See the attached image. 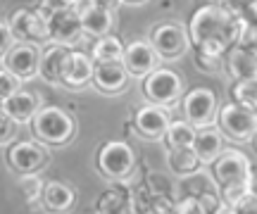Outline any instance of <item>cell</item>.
<instances>
[{
  "mask_svg": "<svg viewBox=\"0 0 257 214\" xmlns=\"http://www.w3.org/2000/svg\"><path fill=\"white\" fill-rule=\"evenodd\" d=\"M19 88H22V79L17 74H12L8 67L0 69V103L8 100L10 95H15Z\"/></svg>",
  "mask_w": 257,
  "mask_h": 214,
  "instance_id": "29",
  "label": "cell"
},
{
  "mask_svg": "<svg viewBox=\"0 0 257 214\" xmlns=\"http://www.w3.org/2000/svg\"><path fill=\"white\" fill-rule=\"evenodd\" d=\"M95 207L98 214H136V193H131L126 186H114L102 193Z\"/></svg>",
  "mask_w": 257,
  "mask_h": 214,
  "instance_id": "19",
  "label": "cell"
},
{
  "mask_svg": "<svg viewBox=\"0 0 257 214\" xmlns=\"http://www.w3.org/2000/svg\"><path fill=\"white\" fill-rule=\"evenodd\" d=\"M193 150L195 155L200 157L202 164H214V159L221 155L224 150V136H221V129H198L195 133V140H193Z\"/></svg>",
  "mask_w": 257,
  "mask_h": 214,
  "instance_id": "23",
  "label": "cell"
},
{
  "mask_svg": "<svg viewBox=\"0 0 257 214\" xmlns=\"http://www.w3.org/2000/svg\"><path fill=\"white\" fill-rule=\"evenodd\" d=\"M83 0H41L38 3V12L43 15V17H50V15H55L60 10H69V8H79Z\"/></svg>",
  "mask_w": 257,
  "mask_h": 214,
  "instance_id": "30",
  "label": "cell"
},
{
  "mask_svg": "<svg viewBox=\"0 0 257 214\" xmlns=\"http://www.w3.org/2000/svg\"><path fill=\"white\" fill-rule=\"evenodd\" d=\"M93 62H121L124 60V43L117 36H100L91 48Z\"/></svg>",
  "mask_w": 257,
  "mask_h": 214,
  "instance_id": "25",
  "label": "cell"
},
{
  "mask_svg": "<svg viewBox=\"0 0 257 214\" xmlns=\"http://www.w3.org/2000/svg\"><path fill=\"white\" fill-rule=\"evenodd\" d=\"M124 3H134V5H141V3H146V0H124Z\"/></svg>",
  "mask_w": 257,
  "mask_h": 214,
  "instance_id": "40",
  "label": "cell"
},
{
  "mask_svg": "<svg viewBox=\"0 0 257 214\" xmlns=\"http://www.w3.org/2000/svg\"><path fill=\"white\" fill-rule=\"evenodd\" d=\"M226 72L236 81L257 79V46H233L224 55Z\"/></svg>",
  "mask_w": 257,
  "mask_h": 214,
  "instance_id": "16",
  "label": "cell"
},
{
  "mask_svg": "<svg viewBox=\"0 0 257 214\" xmlns=\"http://www.w3.org/2000/svg\"><path fill=\"white\" fill-rule=\"evenodd\" d=\"M95 164H98L102 176L114 178V181H124L136 167V155H134L131 145L124 143V140H107L98 150Z\"/></svg>",
  "mask_w": 257,
  "mask_h": 214,
  "instance_id": "4",
  "label": "cell"
},
{
  "mask_svg": "<svg viewBox=\"0 0 257 214\" xmlns=\"http://www.w3.org/2000/svg\"><path fill=\"white\" fill-rule=\"evenodd\" d=\"M150 43L162 55V60H174V57L186 53L191 36H188V29H184L181 24L165 22V24H157L150 31Z\"/></svg>",
  "mask_w": 257,
  "mask_h": 214,
  "instance_id": "8",
  "label": "cell"
},
{
  "mask_svg": "<svg viewBox=\"0 0 257 214\" xmlns=\"http://www.w3.org/2000/svg\"><path fill=\"white\" fill-rule=\"evenodd\" d=\"M167 162H169V169L174 174H181V176H188L193 171L200 169V157L195 155L193 148H181V150H169L167 155Z\"/></svg>",
  "mask_w": 257,
  "mask_h": 214,
  "instance_id": "26",
  "label": "cell"
},
{
  "mask_svg": "<svg viewBox=\"0 0 257 214\" xmlns=\"http://www.w3.org/2000/svg\"><path fill=\"white\" fill-rule=\"evenodd\" d=\"M48 162V150L36 140H19L8 150V164L19 174H36Z\"/></svg>",
  "mask_w": 257,
  "mask_h": 214,
  "instance_id": "10",
  "label": "cell"
},
{
  "mask_svg": "<svg viewBox=\"0 0 257 214\" xmlns=\"http://www.w3.org/2000/svg\"><path fill=\"white\" fill-rule=\"evenodd\" d=\"M15 126H17V121L12 119L8 112L3 110V105H0V145H5L8 140H12V136H15Z\"/></svg>",
  "mask_w": 257,
  "mask_h": 214,
  "instance_id": "33",
  "label": "cell"
},
{
  "mask_svg": "<svg viewBox=\"0 0 257 214\" xmlns=\"http://www.w3.org/2000/svg\"><path fill=\"white\" fill-rule=\"evenodd\" d=\"M136 214H155V212H136Z\"/></svg>",
  "mask_w": 257,
  "mask_h": 214,
  "instance_id": "42",
  "label": "cell"
},
{
  "mask_svg": "<svg viewBox=\"0 0 257 214\" xmlns=\"http://www.w3.org/2000/svg\"><path fill=\"white\" fill-rule=\"evenodd\" d=\"M93 69H95L93 57H88L81 50H72L69 60H67V67H64L62 84L69 86V88H83L86 84L93 81Z\"/></svg>",
  "mask_w": 257,
  "mask_h": 214,
  "instance_id": "18",
  "label": "cell"
},
{
  "mask_svg": "<svg viewBox=\"0 0 257 214\" xmlns=\"http://www.w3.org/2000/svg\"><path fill=\"white\" fill-rule=\"evenodd\" d=\"M143 93L153 105H172L176 103L181 93H184V81L174 69L167 67H157L155 72L143 79Z\"/></svg>",
  "mask_w": 257,
  "mask_h": 214,
  "instance_id": "6",
  "label": "cell"
},
{
  "mask_svg": "<svg viewBox=\"0 0 257 214\" xmlns=\"http://www.w3.org/2000/svg\"><path fill=\"white\" fill-rule=\"evenodd\" d=\"M250 193H255V195H257V174L252 176V183H250Z\"/></svg>",
  "mask_w": 257,
  "mask_h": 214,
  "instance_id": "39",
  "label": "cell"
},
{
  "mask_svg": "<svg viewBox=\"0 0 257 214\" xmlns=\"http://www.w3.org/2000/svg\"><path fill=\"white\" fill-rule=\"evenodd\" d=\"M219 129L226 138L236 143H248L257 133V112L250 107H243L238 103H226L219 110Z\"/></svg>",
  "mask_w": 257,
  "mask_h": 214,
  "instance_id": "3",
  "label": "cell"
},
{
  "mask_svg": "<svg viewBox=\"0 0 257 214\" xmlns=\"http://www.w3.org/2000/svg\"><path fill=\"white\" fill-rule=\"evenodd\" d=\"M79 15H81V27H83V34H88V36H107L112 29V15L114 12H107V10H102L100 5H95L93 0H88L81 10H79Z\"/></svg>",
  "mask_w": 257,
  "mask_h": 214,
  "instance_id": "22",
  "label": "cell"
},
{
  "mask_svg": "<svg viewBox=\"0 0 257 214\" xmlns=\"http://www.w3.org/2000/svg\"><path fill=\"white\" fill-rule=\"evenodd\" d=\"M212 176L219 183V188L233 186V183H252V164L245 152L236 148H226L214 159Z\"/></svg>",
  "mask_w": 257,
  "mask_h": 214,
  "instance_id": "5",
  "label": "cell"
},
{
  "mask_svg": "<svg viewBox=\"0 0 257 214\" xmlns=\"http://www.w3.org/2000/svg\"><path fill=\"white\" fill-rule=\"evenodd\" d=\"M76 202V193L72 186L62 181H50L43 188V209L48 214H67Z\"/></svg>",
  "mask_w": 257,
  "mask_h": 214,
  "instance_id": "20",
  "label": "cell"
},
{
  "mask_svg": "<svg viewBox=\"0 0 257 214\" xmlns=\"http://www.w3.org/2000/svg\"><path fill=\"white\" fill-rule=\"evenodd\" d=\"M233 209L238 214H257V195L255 193H248V195H243L233 205Z\"/></svg>",
  "mask_w": 257,
  "mask_h": 214,
  "instance_id": "35",
  "label": "cell"
},
{
  "mask_svg": "<svg viewBox=\"0 0 257 214\" xmlns=\"http://www.w3.org/2000/svg\"><path fill=\"white\" fill-rule=\"evenodd\" d=\"M195 126L188 119H176L169 124V129L165 131V140L167 150H181V148H193V140H195Z\"/></svg>",
  "mask_w": 257,
  "mask_h": 214,
  "instance_id": "24",
  "label": "cell"
},
{
  "mask_svg": "<svg viewBox=\"0 0 257 214\" xmlns=\"http://www.w3.org/2000/svg\"><path fill=\"white\" fill-rule=\"evenodd\" d=\"M217 214H238V212H236V209H233L231 205H221V207H219V212H217Z\"/></svg>",
  "mask_w": 257,
  "mask_h": 214,
  "instance_id": "38",
  "label": "cell"
},
{
  "mask_svg": "<svg viewBox=\"0 0 257 214\" xmlns=\"http://www.w3.org/2000/svg\"><path fill=\"white\" fill-rule=\"evenodd\" d=\"M31 126H34L36 138L41 143H48V145H64V143H69L74 138V131H76V124H74L72 117L62 107H55V105L41 107L34 114Z\"/></svg>",
  "mask_w": 257,
  "mask_h": 214,
  "instance_id": "2",
  "label": "cell"
},
{
  "mask_svg": "<svg viewBox=\"0 0 257 214\" xmlns=\"http://www.w3.org/2000/svg\"><path fill=\"white\" fill-rule=\"evenodd\" d=\"M174 214H210L198 197H179L174 205Z\"/></svg>",
  "mask_w": 257,
  "mask_h": 214,
  "instance_id": "31",
  "label": "cell"
},
{
  "mask_svg": "<svg viewBox=\"0 0 257 214\" xmlns=\"http://www.w3.org/2000/svg\"><path fill=\"white\" fill-rule=\"evenodd\" d=\"M240 22L243 17L224 3H207L198 8L188 22V36L195 53L224 57L233 46H238Z\"/></svg>",
  "mask_w": 257,
  "mask_h": 214,
  "instance_id": "1",
  "label": "cell"
},
{
  "mask_svg": "<svg viewBox=\"0 0 257 214\" xmlns=\"http://www.w3.org/2000/svg\"><path fill=\"white\" fill-rule=\"evenodd\" d=\"M69 48L62 43H50V46L41 53V67H38V74L46 79L48 84H62L64 76V67L69 60Z\"/></svg>",
  "mask_w": 257,
  "mask_h": 214,
  "instance_id": "17",
  "label": "cell"
},
{
  "mask_svg": "<svg viewBox=\"0 0 257 214\" xmlns=\"http://www.w3.org/2000/svg\"><path fill=\"white\" fill-rule=\"evenodd\" d=\"M10 29L19 43H43L50 41L48 36V19L36 10H15L10 17Z\"/></svg>",
  "mask_w": 257,
  "mask_h": 214,
  "instance_id": "9",
  "label": "cell"
},
{
  "mask_svg": "<svg viewBox=\"0 0 257 214\" xmlns=\"http://www.w3.org/2000/svg\"><path fill=\"white\" fill-rule=\"evenodd\" d=\"M231 98H233V103H238V105H243V107H250V110L257 112V79L236 81L233 88H231Z\"/></svg>",
  "mask_w": 257,
  "mask_h": 214,
  "instance_id": "27",
  "label": "cell"
},
{
  "mask_svg": "<svg viewBox=\"0 0 257 214\" xmlns=\"http://www.w3.org/2000/svg\"><path fill=\"white\" fill-rule=\"evenodd\" d=\"M19 188L24 190V200H27L31 207H36L41 202L43 207V181L36 176V174H24V176L19 178Z\"/></svg>",
  "mask_w": 257,
  "mask_h": 214,
  "instance_id": "28",
  "label": "cell"
},
{
  "mask_svg": "<svg viewBox=\"0 0 257 214\" xmlns=\"http://www.w3.org/2000/svg\"><path fill=\"white\" fill-rule=\"evenodd\" d=\"M184 114L195 129H207L219 117L217 95L210 88H193L184 98Z\"/></svg>",
  "mask_w": 257,
  "mask_h": 214,
  "instance_id": "7",
  "label": "cell"
},
{
  "mask_svg": "<svg viewBox=\"0 0 257 214\" xmlns=\"http://www.w3.org/2000/svg\"><path fill=\"white\" fill-rule=\"evenodd\" d=\"M83 34L81 27V15L76 8L60 10L55 15L48 17V36L53 43H62V46H74Z\"/></svg>",
  "mask_w": 257,
  "mask_h": 214,
  "instance_id": "12",
  "label": "cell"
},
{
  "mask_svg": "<svg viewBox=\"0 0 257 214\" xmlns=\"http://www.w3.org/2000/svg\"><path fill=\"white\" fill-rule=\"evenodd\" d=\"M252 143H255V150H257V133H255V138H252Z\"/></svg>",
  "mask_w": 257,
  "mask_h": 214,
  "instance_id": "41",
  "label": "cell"
},
{
  "mask_svg": "<svg viewBox=\"0 0 257 214\" xmlns=\"http://www.w3.org/2000/svg\"><path fill=\"white\" fill-rule=\"evenodd\" d=\"M5 65L12 74H17L22 81L34 79L41 67V53L34 43H15V48L5 55Z\"/></svg>",
  "mask_w": 257,
  "mask_h": 214,
  "instance_id": "14",
  "label": "cell"
},
{
  "mask_svg": "<svg viewBox=\"0 0 257 214\" xmlns=\"http://www.w3.org/2000/svg\"><path fill=\"white\" fill-rule=\"evenodd\" d=\"M0 105H3V110L8 112V114L17 121V124H27V121H31V119H34V114L41 110L36 93L24 91V88H19L17 93L10 95L8 100H3Z\"/></svg>",
  "mask_w": 257,
  "mask_h": 214,
  "instance_id": "21",
  "label": "cell"
},
{
  "mask_svg": "<svg viewBox=\"0 0 257 214\" xmlns=\"http://www.w3.org/2000/svg\"><path fill=\"white\" fill-rule=\"evenodd\" d=\"M195 65L200 67L202 72H214V69H217V65H219V57H212V55H205V53H198Z\"/></svg>",
  "mask_w": 257,
  "mask_h": 214,
  "instance_id": "36",
  "label": "cell"
},
{
  "mask_svg": "<svg viewBox=\"0 0 257 214\" xmlns=\"http://www.w3.org/2000/svg\"><path fill=\"white\" fill-rule=\"evenodd\" d=\"M124 67L131 76H138V79H146L150 72H155L160 62H162V55L157 53L153 43L148 41H134L124 48Z\"/></svg>",
  "mask_w": 257,
  "mask_h": 214,
  "instance_id": "11",
  "label": "cell"
},
{
  "mask_svg": "<svg viewBox=\"0 0 257 214\" xmlns=\"http://www.w3.org/2000/svg\"><path fill=\"white\" fill-rule=\"evenodd\" d=\"M231 3H233L231 8L236 10L240 17H245L257 27V0H231Z\"/></svg>",
  "mask_w": 257,
  "mask_h": 214,
  "instance_id": "32",
  "label": "cell"
},
{
  "mask_svg": "<svg viewBox=\"0 0 257 214\" xmlns=\"http://www.w3.org/2000/svg\"><path fill=\"white\" fill-rule=\"evenodd\" d=\"M15 34L10 29V22H0V57H5L15 48Z\"/></svg>",
  "mask_w": 257,
  "mask_h": 214,
  "instance_id": "34",
  "label": "cell"
},
{
  "mask_svg": "<svg viewBox=\"0 0 257 214\" xmlns=\"http://www.w3.org/2000/svg\"><path fill=\"white\" fill-rule=\"evenodd\" d=\"M128 72L124 62H95L93 69V86L107 95H114L124 91L128 84Z\"/></svg>",
  "mask_w": 257,
  "mask_h": 214,
  "instance_id": "15",
  "label": "cell"
},
{
  "mask_svg": "<svg viewBox=\"0 0 257 214\" xmlns=\"http://www.w3.org/2000/svg\"><path fill=\"white\" fill-rule=\"evenodd\" d=\"M169 112L162 107V105H146V107H138L136 114H134V129L148 140L162 138L165 131L169 129Z\"/></svg>",
  "mask_w": 257,
  "mask_h": 214,
  "instance_id": "13",
  "label": "cell"
},
{
  "mask_svg": "<svg viewBox=\"0 0 257 214\" xmlns=\"http://www.w3.org/2000/svg\"><path fill=\"white\" fill-rule=\"evenodd\" d=\"M95 5H100L102 10H107V12H117V10L124 5V0H93Z\"/></svg>",
  "mask_w": 257,
  "mask_h": 214,
  "instance_id": "37",
  "label": "cell"
}]
</instances>
